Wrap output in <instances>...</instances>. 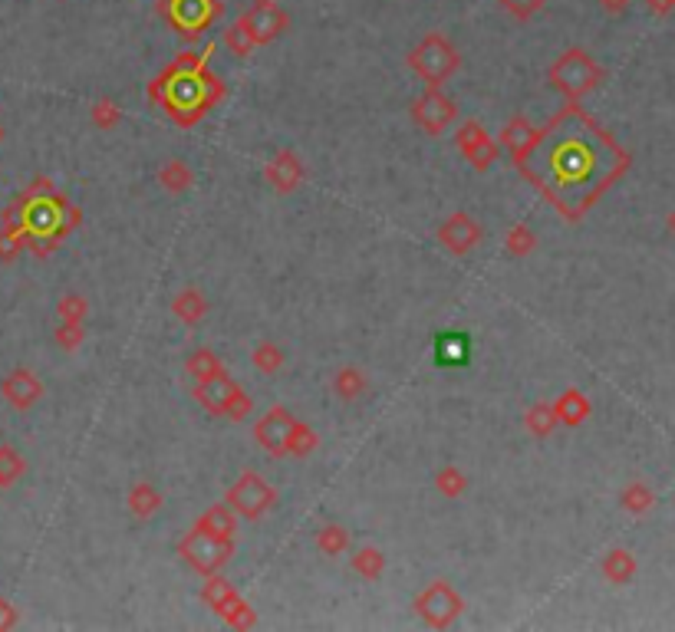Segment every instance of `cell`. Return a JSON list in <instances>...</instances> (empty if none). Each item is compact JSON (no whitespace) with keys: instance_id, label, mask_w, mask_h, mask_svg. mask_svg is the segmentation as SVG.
<instances>
[{"instance_id":"obj_46","label":"cell","mask_w":675,"mask_h":632,"mask_svg":"<svg viewBox=\"0 0 675 632\" xmlns=\"http://www.w3.org/2000/svg\"><path fill=\"white\" fill-rule=\"evenodd\" d=\"M646 7L652 10V14L666 17V14H672V10H675V0H646Z\"/></svg>"},{"instance_id":"obj_15","label":"cell","mask_w":675,"mask_h":632,"mask_svg":"<svg viewBox=\"0 0 675 632\" xmlns=\"http://www.w3.org/2000/svg\"><path fill=\"white\" fill-rule=\"evenodd\" d=\"M234 392H238V386H234V379L224 369H215L211 376L195 382V399L215 415H228V405L234 399Z\"/></svg>"},{"instance_id":"obj_33","label":"cell","mask_w":675,"mask_h":632,"mask_svg":"<svg viewBox=\"0 0 675 632\" xmlns=\"http://www.w3.org/2000/svg\"><path fill=\"white\" fill-rule=\"evenodd\" d=\"M317 448V432H313L310 425H303V422H297L294 425V435H290V455H310V451Z\"/></svg>"},{"instance_id":"obj_43","label":"cell","mask_w":675,"mask_h":632,"mask_svg":"<svg viewBox=\"0 0 675 632\" xmlns=\"http://www.w3.org/2000/svg\"><path fill=\"white\" fill-rule=\"evenodd\" d=\"M251 412V399H247V392H234V399H231V405H228V415L231 419H244V415Z\"/></svg>"},{"instance_id":"obj_19","label":"cell","mask_w":675,"mask_h":632,"mask_svg":"<svg viewBox=\"0 0 675 632\" xmlns=\"http://www.w3.org/2000/svg\"><path fill=\"white\" fill-rule=\"evenodd\" d=\"M471 359L468 333H442L435 340V363L438 366H465Z\"/></svg>"},{"instance_id":"obj_28","label":"cell","mask_w":675,"mask_h":632,"mask_svg":"<svg viewBox=\"0 0 675 632\" xmlns=\"http://www.w3.org/2000/svg\"><path fill=\"white\" fill-rule=\"evenodd\" d=\"M20 474H24V458H20L17 448L4 445V448H0V488L14 484Z\"/></svg>"},{"instance_id":"obj_13","label":"cell","mask_w":675,"mask_h":632,"mask_svg":"<svg viewBox=\"0 0 675 632\" xmlns=\"http://www.w3.org/2000/svg\"><path fill=\"white\" fill-rule=\"evenodd\" d=\"M455 116H458L455 103H452V99H448V96L438 93L435 86H432L422 99H415V103H412V119L419 122V126H422L425 132H429V135L445 132V129L455 122Z\"/></svg>"},{"instance_id":"obj_7","label":"cell","mask_w":675,"mask_h":632,"mask_svg":"<svg viewBox=\"0 0 675 632\" xmlns=\"http://www.w3.org/2000/svg\"><path fill=\"white\" fill-rule=\"evenodd\" d=\"M238 24L244 27L247 37H251L254 47H264V43L277 40L280 33L290 27V17L280 10L277 0H254V4L241 14Z\"/></svg>"},{"instance_id":"obj_34","label":"cell","mask_w":675,"mask_h":632,"mask_svg":"<svg viewBox=\"0 0 675 632\" xmlns=\"http://www.w3.org/2000/svg\"><path fill=\"white\" fill-rule=\"evenodd\" d=\"M435 484H438V491L448 494V498H458V494L468 488V478L458 468H442V471H438Z\"/></svg>"},{"instance_id":"obj_39","label":"cell","mask_w":675,"mask_h":632,"mask_svg":"<svg viewBox=\"0 0 675 632\" xmlns=\"http://www.w3.org/2000/svg\"><path fill=\"white\" fill-rule=\"evenodd\" d=\"M544 4L547 0H501V7L508 10L514 20H531Z\"/></svg>"},{"instance_id":"obj_38","label":"cell","mask_w":675,"mask_h":632,"mask_svg":"<svg viewBox=\"0 0 675 632\" xmlns=\"http://www.w3.org/2000/svg\"><path fill=\"white\" fill-rule=\"evenodd\" d=\"M224 43H228V50H231L234 56H247V53L254 50V43H251V37H247V33H244L241 24H234V27L224 30Z\"/></svg>"},{"instance_id":"obj_27","label":"cell","mask_w":675,"mask_h":632,"mask_svg":"<svg viewBox=\"0 0 675 632\" xmlns=\"http://www.w3.org/2000/svg\"><path fill=\"white\" fill-rule=\"evenodd\" d=\"M382 567H386V557H382V550H376V547H363V550H356V557H353V570L359 573V577L376 580L379 573H382Z\"/></svg>"},{"instance_id":"obj_24","label":"cell","mask_w":675,"mask_h":632,"mask_svg":"<svg viewBox=\"0 0 675 632\" xmlns=\"http://www.w3.org/2000/svg\"><path fill=\"white\" fill-rule=\"evenodd\" d=\"M172 310H175L178 320H185V323L191 326V323H198L201 316L208 313V303H205V297H201L198 290H182V293H178V297H175Z\"/></svg>"},{"instance_id":"obj_29","label":"cell","mask_w":675,"mask_h":632,"mask_svg":"<svg viewBox=\"0 0 675 632\" xmlns=\"http://www.w3.org/2000/svg\"><path fill=\"white\" fill-rule=\"evenodd\" d=\"M317 547L326 553V557H336V553H343L346 547H350V534H346L343 527L330 524V527H323V530H320Z\"/></svg>"},{"instance_id":"obj_44","label":"cell","mask_w":675,"mask_h":632,"mask_svg":"<svg viewBox=\"0 0 675 632\" xmlns=\"http://www.w3.org/2000/svg\"><path fill=\"white\" fill-rule=\"evenodd\" d=\"M17 609H14V603H7V600H0V629H14L17 626Z\"/></svg>"},{"instance_id":"obj_31","label":"cell","mask_w":675,"mask_h":632,"mask_svg":"<svg viewBox=\"0 0 675 632\" xmlns=\"http://www.w3.org/2000/svg\"><path fill=\"white\" fill-rule=\"evenodd\" d=\"M254 366L264 372V376H274V372L284 366V353L274 343H261L254 349Z\"/></svg>"},{"instance_id":"obj_41","label":"cell","mask_w":675,"mask_h":632,"mask_svg":"<svg viewBox=\"0 0 675 632\" xmlns=\"http://www.w3.org/2000/svg\"><path fill=\"white\" fill-rule=\"evenodd\" d=\"M93 122L96 126H112V122H119V109L109 103V99H103V103H96L93 109Z\"/></svg>"},{"instance_id":"obj_6","label":"cell","mask_w":675,"mask_h":632,"mask_svg":"<svg viewBox=\"0 0 675 632\" xmlns=\"http://www.w3.org/2000/svg\"><path fill=\"white\" fill-rule=\"evenodd\" d=\"M550 168H554L560 185H583L596 175V152L590 142L583 139H567L564 145H557V152L550 155Z\"/></svg>"},{"instance_id":"obj_36","label":"cell","mask_w":675,"mask_h":632,"mask_svg":"<svg viewBox=\"0 0 675 632\" xmlns=\"http://www.w3.org/2000/svg\"><path fill=\"white\" fill-rule=\"evenodd\" d=\"M215 369H221V363H218V356L211 353V349H198L195 356L188 359V372L195 376V382L198 379H205V376H211Z\"/></svg>"},{"instance_id":"obj_35","label":"cell","mask_w":675,"mask_h":632,"mask_svg":"<svg viewBox=\"0 0 675 632\" xmlns=\"http://www.w3.org/2000/svg\"><path fill=\"white\" fill-rule=\"evenodd\" d=\"M534 241H537L534 231L527 228V224H517V228H511V234H508V251L514 257H524L534 251Z\"/></svg>"},{"instance_id":"obj_4","label":"cell","mask_w":675,"mask_h":632,"mask_svg":"<svg viewBox=\"0 0 675 632\" xmlns=\"http://www.w3.org/2000/svg\"><path fill=\"white\" fill-rule=\"evenodd\" d=\"M178 553H182L198 573H215L218 567H224V563L234 557V537H218V534H208V530L195 527L182 544H178Z\"/></svg>"},{"instance_id":"obj_45","label":"cell","mask_w":675,"mask_h":632,"mask_svg":"<svg viewBox=\"0 0 675 632\" xmlns=\"http://www.w3.org/2000/svg\"><path fill=\"white\" fill-rule=\"evenodd\" d=\"M629 4H633V0H600V7L606 10V14H613V17L626 14V10H629Z\"/></svg>"},{"instance_id":"obj_18","label":"cell","mask_w":675,"mask_h":632,"mask_svg":"<svg viewBox=\"0 0 675 632\" xmlns=\"http://www.w3.org/2000/svg\"><path fill=\"white\" fill-rule=\"evenodd\" d=\"M267 182L277 191H297V185L303 182V165L294 152H280L270 158L267 165Z\"/></svg>"},{"instance_id":"obj_14","label":"cell","mask_w":675,"mask_h":632,"mask_svg":"<svg viewBox=\"0 0 675 632\" xmlns=\"http://www.w3.org/2000/svg\"><path fill=\"white\" fill-rule=\"evenodd\" d=\"M438 241H442L452 254H468L471 247L481 241V224L465 211H455L442 228H438Z\"/></svg>"},{"instance_id":"obj_16","label":"cell","mask_w":675,"mask_h":632,"mask_svg":"<svg viewBox=\"0 0 675 632\" xmlns=\"http://www.w3.org/2000/svg\"><path fill=\"white\" fill-rule=\"evenodd\" d=\"M458 149L478 172H485V168L494 162V155H498V145H494V139L478 126V122H465V126L458 129Z\"/></svg>"},{"instance_id":"obj_21","label":"cell","mask_w":675,"mask_h":632,"mask_svg":"<svg viewBox=\"0 0 675 632\" xmlns=\"http://www.w3.org/2000/svg\"><path fill=\"white\" fill-rule=\"evenodd\" d=\"M195 527L208 530V534H218V537H234V527H238V521H234V511L228 504H215V507H208V511L198 517Z\"/></svg>"},{"instance_id":"obj_3","label":"cell","mask_w":675,"mask_h":632,"mask_svg":"<svg viewBox=\"0 0 675 632\" xmlns=\"http://www.w3.org/2000/svg\"><path fill=\"white\" fill-rule=\"evenodd\" d=\"M600 79H603V70L593 63V56L587 50H567L554 66H550V83L570 99L590 93Z\"/></svg>"},{"instance_id":"obj_11","label":"cell","mask_w":675,"mask_h":632,"mask_svg":"<svg viewBox=\"0 0 675 632\" xmlns=\"http://www.w3.org/2000/svg\"><path fill=\"white\" fill-rule=\"evenodd\" d=\"M66 221V208L60 198H50V191L43 198H33L24 208V231L33 237H60Z\"/></svg>"},{"instance_id":"obj_5","label":"cell","mask_w":675,"mask_h":632,"mask_svg":"<svg viewBox=\"0 0 675 632\" xmlns=\"http://www.w3.org/2000/svg\"><path fill=\"white\" fill-rule=\"evenodd\" d=\"M224 501H228V507H231L234 514L247 517V521H257V517H264L270 507L277 504V491L270 488V484L261 478V474L244 471L241 478L228 488Z\"/></svg>"},{"instance_id":"obj_10","label":"cell","mask_w":675,"mask_h":632,"mask_svg":"<svg viewBox=\"0 0 675 632\" xmlns=\"http://www.w3.org/2000/svg\"><path fill=\"white\" fill-rule=\"evenodd\" d=\"M205 603L215 609L218 616H224L228 619L231 626H254V613H251V606H247L238 593L231 590V583L228 580H221V577H211L208 583H205Z\"/></svg>"},{"instance_id":"obj_40","label":"cell","mask_w":675,"mask_h":632,"mask_svg":"<svg viewBox=\"0 0 675 632\" xmlns=\"http://www.w3.org/2000/svg\"><path fill=\"white\" fill-rule=\"evenodd\" d=\"M56 343L63 349H76L83 343V323H60V330H56Z\"/></svg>"},{"instance_id":"obj_2","label":"cell","mask_w":675,"mask_h":632,"mask_svg":"<svg viewBox=\"0 0 675 632\" xmlns=\"http://www.w3.org/2000/svg\"><path fill=\"white\" fill-rule=\"evenodd\" d=\"M409 66L425 79V83L438 89L458 70V50L452 47V40L442 37V33H429V37L409 53Z\"/></svg>"},{"instance_id":"obj_30","label":"cell","mask_w":675,"mask_h":632,"mask_svg":"<svg viewBox=\"0 0 675 632\" xmlns=\"http://www.w3.org/2000/svg\"><path fill=\"white\" fill-rule=\"evenodd\" d=\"M620 501H623L626 511L643 514V511H649V507H652V491L646 488L643 481H633V484H629V488L623 491V498H620Z\"/></svg>"},{"instance_id":"obj_25","label":"cell","mask_w":675,"mask_h":632,"mask_svg":"<svg viewBox=\"0 0 675 632\" xmlns=\"http://www.w3.org/2000/svg\"><path fill=\"white\" fill-rule=\"evenodd\" d=\"M333 389H336V395H340V399L356 402L359 395L366 392V379H363V372H359V369H343V372H336Z\"/></svg>"},{"instance_id":"obj_48","label":"cell","mask_w":675,"mask_h":632,"mask_svg":"<svg viewBox=\"0 0 675 632\" xmlns=\"http://www.w3.org/2000/svg\"><path fill=\"white\" fill-rule=\"evenodd\" d=\"M0 142H4V129H0Z\"/></svg>"},{"instance_id":"obj_20","label":"cell","mask_w":675,"mask_h":632,"mask_svg":"<svg viewBox=\"0 0 675 632\" xmlns=\"http://www.w3.org/2000/svg\"><path fill=\"white\" fill-rule=\"evenodd\" d=\"M554 412H557V422H564V425H580V422L590 415V402L583 399V392L570 389V392H564V395H560V399L554 402Z\"/></svg>"},{"instance_id":"obj_12","label":"cell","mask_w":675,"mask_h":632,"mask_svg":"<svg viewBox=\"0 0 675 632\" xmlns=\"http://www.w3.org/2000/svg\"><path fill=\"white\" fill-rule=\"evenodd\" d=\"M294 425H297L294 415H290L284 405H274V409H270L264 419L254 425V438L264 451H270V455H284V451L290 448Z\"/></svg>"},{"instance_id":"obj_47","label":"cell","mask_w":675,"mask_h":632,"mask_svg":"<svg viewBox=\"0 0 675 632\" xmlns=\"http://www.w3.org/2000/svg\"><path fill=\"white\" fill-rule=\"evenodd\" d=\"M669 231H672V234H675V211H672V214H669Z\"/></svg>"},{"instance_id":"obj_26","label":"cell","mask_w":675,"mask_h":632,"mask_svg":"<svg viewBox=\"0 0 675 632\" xmlns=\"http://www.w3.org/2000/svg\"><path fill=\"white\" fill-rule=\"evenodd\" d=\"M554 425H557V412H554V405L540 402V405H534L531 412H527V432L537 435V438H544V435L554 432Z\"/></svg>"},{"instance_id":"obj_1","label":"cell","mask_w":675,"mask_h":632,"mask_svg":"<svg viewBox=\"0 0 675 632\" xmlns=\"http://www.w3.org/2000/svg\"><path fill=\"white\" fill-rule=\"evenodd\" d=\"M215 47H205V53H182L168 70L149 86L152 99H162L168 106V116L191 126L198 116H205L211 103L221 96V86L215 76H208V56Z\"/></svg>"},{"instance_id":"obj_32","label":"cell","mask_w":675,"mask_h":632,"mask_svg":"<svg viewBox=\"0 0 675 632\" xmlns=\"http://www.w3.org/2000/svg\"><path fill=\"white\" fill-rule=\"evenodd\" d=\"M162 185H165L168 191H185V188H191V172H188V165H185V162H168V165L162 168Z\"/></svg>"},{"instance_id":"obj_22","label":"cell","mask_w":675,"mask_h":632,"mask_svg":"<svg viewBox=\"0 0 675 632\" xmlns=\"http://www.w3.org/2000/svg\"><path fill=\"white\" fill-rule=\"evenodd\" d=\"M636 573V557L629 550H610L603 560V577L610 583H629Z\"/></svg>"},{"instance_id":"obj_42","label":"cell","mask_w":675,"mask_h":632,"mask_svg":"<svg viewBox=\"0 0 675 632\" xmlns=\"http://www.w3.org/2000/svg\"><path fill=\"white\" fill-rule=\"evenodd\" d=\"M20 247H24V241H20V231H7V234H0V257H14Z\"/></svg>"},{"instance_id":"obj_23","label":"cell","mask_w":675,"mask_h":632,"mask_svg":"<svg viewBox=\"0 0 675 632\" xmlns=\"http://www.w3.org/2000/svg\"><path fill=\"white\" fill-rule=\"evenodd\" d=\"M162 507V494L152 488V484H145V481H139L135 488L129 491V511L135 514V517H152L155 511Z\"/></svg>"},{"instance_id":"obj_37","label":"cell","mask_w":675,"mask_h":632,"mask_svg":"<svg viewBox=\"0 0 675 632\" xmlns=\"http://www.w3.org/2000/svg\"><path fill=\"white\" fill-rule=\"evenodd\" d=\"M86 310H89V303L80 297V293H66L60 300V320H66V323H83Z\"/></svg>"},{"instance_id":"obj_9","label":"cell","mask_w":675,"mask_h":632,"mask_svg":"<svg viewBox=\"0 0 675 632\" xmlns=\"http://www.w3.org/2000/svg\"><path fill=\"white\" fill-rule=\"evenodd\" d=\"M415 609H419V616L429 626L445 629V626H452L455 619L461 616V596L452 590V583L438 580L419 596V600H415Z\"/></svg>"},{"instance_id":"obj_8","label":"cell","mask_w":675,"mask_h":632,"mask_svg":"<svg viewBox=\"0 0 675 632\" xmlns=\"http://www.w3.org/2000/svg\"><path fill=\"white\" fill-rule=\"evenodd\" d=\"M165 14L185 40H195L221 14V4L218 0H165Z\"/></svg>"},{"instance_id":"obj_17","label":"cell","mask_w":675,"mask_h":632,"mask_svg":"<svg viewBox=\"0 0 675 632\" xmlns=\"http://www.w3.org/2000/svg\"><path fill=\"white\" fill-rule=\"evenodd\" d=\"M0 392H4V399L14 405V409L27 412L33 409V405L40 402L43 395V382L33 376L30 369H14L10 376L4 379V386H0Z\"/></svg>"}]
</instances>
